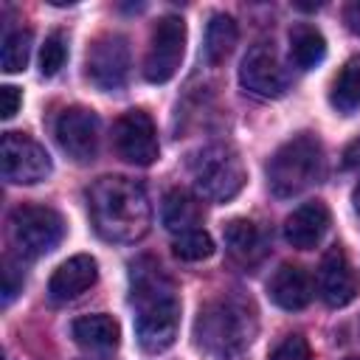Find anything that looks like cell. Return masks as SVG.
Returning a JSON list of instances; mask_svg holds the SVG:
<instances>
[{"label": "cell", "instance_id": "6da1fadb", "mask_svg": "<svg viewBox=\"0 0 360 360\" xmlns=\"http://www.w3.org/2000/svg\"><path fill=\"white\" fill-rule=\"evenodd\" d=\"M87 211L96 233L107 242H138L149 233L152 202L141 183L107 174L87 191Z\"/></svg>", "mask_w": 360, "mask_h": 360}, {"label": "cell", "instance_id": "7a4b0ae2", "mask_svg": "<svg viewBox=\"0 0 360 360\" xmlns=\"http://www.w3.org/2000/svg\"><path fill=\"white\" fill-rule=\"evenodd\" d=\"M129 290L132 304L138 307L135 338L141 349L149 354L166 352L180 329V301L169 276L160 270L158 262H138L129 270Z\"/></svg>", "mask_w": 360, "mask_h": 360}, {"label": "cell", "instance_id": "3957f363", "mask_svg": "<svg viewBox=\"0 0 360 360\" xmlns=\"http://www.w3.org/2000/svg\"><path fill=\"white\" fill-rule=\"evenodd\" d=\"M256 335V309L245 295L225 292L208 301L194 323V338L202 352L217 360L239 357Z\"/></svg>", "mask_w": 360, "mask_h": 360}, {"label": "cell", "instance_id": "277c9868", "mask_svg": "<svg viewBox=\"0 0 360 360\" xmlns=\"http://www.w3.org/2000/svg\"><path fill=\"white\" fill-rule=\"evenodd\" d=\"M323 163L321 141L301 132L276 149L267 163V183L276 197H295L323 177Z\"/></svg>", "mask_w": 360, "mask_h": 360}, {"label": "cell", "instance_id": "5b68a950", "mask_svg": "<svg viewBox=\"0 0 360 360\" xmlns=\"http://www.w3.org/2000/svg\"><path fill=\"white\" fill-rule=\"evenodd\" d=\"M245 177L248 174H245L242 158L222 143L205 146L191 160L194 188L202 200H211V202H228L231 197H236L245 186Z\"/></svg>", "mask_w": 360, "mask_h": 360}, {"label": "cell", "instance_id": "8992f818", "mask_svg": "<svg viewBox=\"0 0 360 360\" xmlns=\"http://www.w3.org/2000/svg\"><path fill=\"white\" fill-rule=\"evenodd\" d=\"M8 236L20 256L37 259L62 242L65 219L48 205H20L8 217Z\"/></svg>", "mask_w": 360, "mask_h": 360}, {"label": "cell", "instance_id": "52a82bcc", "mask_svg": "<svg viewBox=\"0 0 360 360\" xmlns=\"http://www.w3.org/2000/svg\"><path fill=\"white\" fill-rule=\"evenodd\" d=\"M3 177L14 186H34L51 174V155L22 132H6L0 141Z\"/></svg>", "mask_w": 360, "mask_h": 360}, {"label": "cell", "instance_id": "ba28073f", "mask_svg": "<svg viewBox=\"0 0 360 360\" xmlns=\"http://www.w3.org/2000/svg\"><path fill=\"white\" fill-rule=\"evenodd\" d=\"M186 53V22L174 14H166L158 20L152 39H149V53L143 62V76L155 84L169 82Z\"/></svg>", "mask_w": 360, "mask_h": 360}, {"label": "cell", "instance_id": "9c48e42d", "mask_svg": "<svg viewBox=\"0 0 360 360\" xmlns=\"http://www.w3.org/2000/svg\"><path fill=\"white\" fill-rule=\"evenodd\" d=\"M84 73L98 90H121L129 76V45L118 34H104L87 48Z\"/></svg>", "mask_w": 360, "mask_h": 360}, {"label": "cell", "instance_id": "30bf717a", "mask_svg": "<svg viewBox=\"0 0 360 360\" xmlns=\"http://www.w3.org/2000/svg\"><path fill=\"white\" fill-rule=\"evenodd\" d=\"M239 82L253 96L276 98L287 90L290 76H287V68L278 59V51L270 42H256L239 65Z\"/></svg>", "mask_w": 360, "mask_h": 360}, {"label": "cell", "instance_id": "8fae6325", "mask_svg": "<svg viewBox=\"0 0 360 360\" xmlns=\"http://www.w3.org/2000/svg\"><path fill=\"white\" fill-rule=\"evenodd\" d=\"M112 143L115 152L135 166H149L155 163L160 146H158V129L152 124V118L143 110H129L124 112L115 127H112Z\"/></svg>", "mask_w": 360, "mask_h": 360}, {"label": "cell", "instance_id": "7c38bea8", "mask_svg": "<svg viewBox=\"0 0 360 360\" xmlns=\"http://www.w3.org/2000/svg\"><path fill=\"white\" fill-rule=\"evenodd\" d=\"M59 146L79 163H87L98 152V115L84 107H70L56 118Z\"/></svg>", "mask_w": 360, "mask_h": 360}, {"label": "cell", "instance_id": "4fadbf2b", "mask_svg": "<svg viewBox=\"0 0 360 360\" xmlns=\"http://www.w3.org/2000/svg\"><path fill=\"white\" fill-rule=\"evenodd\" d=\"M318 292L326 307H346L357 295V276L340 248H329L318 270Z\"/></svg>", "mask_w": 360, "mask_h": 360}, {"label": "cell", "instance_id": "5bb4252c", "mask_svg": "<svg viewBox=\"0 0 360 360\" xmlns=\"http://www.w3.org/2000/svg\"><path fill=\"white\" fill-rule=\"evenodd\" d=\"M98 278V264L93 256L87 253H79V256H70L68 262H62L51 281H48V295L51 301L56 304H68V301H76L79 295H84Z\"/></svg>", "mask_w": 360, "mask_h": 360}, {"label": "cell", "instance_id": "9a60e30c", "mask_svg": "<svg viewBox=\"0 0 360 360\" xmlns=\"http://www.w3.org/2000/svg\"><path fill=\"white\" fill-rule=\"evenodd\" d=\"M332 225V217H329V208L318 200L312 202H304L298 205L287 219H284V239L298 248V250H309V248H318L326 236Z\"/></svg>", "mask_w": 360, "mask_h": 360}, {"label": "cell", "instance_id": "2e32d148", "mask_svg": "<svg viewBox=\"0 0 360 360\" xmlns=\"http://www.w3.org/2000/svg\"><path fill=\"white\" fill-rule=\"evenodd\" d=\"M267 292L273 298L276 307L287 309V312H295V309H304L312 295H315V281L312 276L298 267V264H281L270 281H267Z\"/></svg>", "mask_w": 360, "mask_h": 360}, {"label": "cell", "instance_id": "e0dca14e", "mask_svg": "<svg viewBox=\"0 0 360 360\" xmlns=\"http://www.w3.org/2000/svg\"><path fill=\"white\" fill-rule=\"evenodd\" d=\"M225 248L228 253L245 264V267H253L259 264L264 256H267V242H264V233L256 222L250 219H231L225 225Z\"/></svg>", "mask_w": 360, "mask_h": 360}, {"label": "cell", "instance_id": "ac0fdd59", "mask_svg": "<svg viewBox=\"0 0 360 360\" xmlns=\"http://www.w3.org/2000/svg\"><path fill=\"white\" fill-rule=\"evenodd\" d=\"M70 335L73 340L87 349V352H112L121 340V329H118V321H112L110 315H84V318H76L73 326H70Z\"/></svg>", "mask_w": 360, "mask_h": 360}, {"label": "cell", "instance_id": "d6986e66", "mask_svg": "<svg viewBox=\"0 0 360 360\" xmlns=\"http://www.w3.org/2000/svg\"><path fill=\"white\" fill-rule=\"evenodd\" d=\"M160 219L166 225V231L172 233H188V231H197L200 219H202V205L194 194L183 191V188H172L166 197H163V205H160Z\"/></svg>", "mask_w": 360, "mask_h": 360}, {"label": "cell", "instance_id": "ffe728a7", "mask_svg": "<svg viewBox=\"0 0 360 360\" xmlns=\"http://www.w3.org/2000/svg\"><path fill=\"white\" fill-rule=\"evenodd\" d=\"M290 56L301 70H312L326 56V39L315 25L298 22L290 31Z\"/></svg>", "mask_w": 360, "mask_h": 360}, {"label": "cell", "instance_id": "44dd1931", "mask_svg": "<svg viewBox=\"0 0 360 360\" xmlns=\"http://www.w3.org/2000/svg\"><path fill=\"white\" fill-rule=\"evenodd\" d=\"M236 39H239V28H236L233 17H228V14H214V17L208 20V28H205V45H202L205 62H208V65H222V62L231 56Z\"/></svg>", "mask_w": 360, "mask_h": 360}, {"label": "cell", "instance_id": "7402d4cb", "mask_svg": "<svg viewBox=\"0 0 360 360\" xmlns=\"http://www.w3.org/2000/svg\"><path fill=\"white\" fill-rule=\"evenodd\" d=\"M329 98H332V104L340 112L360 110V56H352L340 68V73H338V79L332 84V96Z\"/></svg>", "mask_w": 360, "mask_h": 360}, {"label": "cell", "instance_id": "603a6c76", "mask_svg": "<svg viewBox=\"0 0 360 360\" xmlns=\"http://www.w3.org/2000/svg\"><path fill=\"white\" fill-rule=\"evenodd\" d=\"M31 56V31L28 28H14L3 37V51H0V62L6 73H20L28 65Z\"/></svg>", "mask_w": 360, "mask_h": 360}, {"label": "cell", "instance_id": "cb8c5ba5", "mask_svg": "<svg viewBox=\"0 0 360 360\" xmlns=\"http://www.w3.org/2000/svg\"><path fill=\"white\" fill-rule=\"evenodd\" d=\"M172 250H174V256L183 259V262H202V259H208V256L214 253V239H211L205 231L197 228V231H188V233L174 236Z\"/></svg>", "mask_w": 360, "mask_h": 360}, {"label": "cell", "instance_id": "d4e9b609", "mask_svg": "<svg viewBox=\"0 0 360 360\" xmlns=\"http://www.w3.org/2000/svg\"><path fill=\"white\" fill-rule=\"evenodd\" d=\"M68 59V37L65 31H51L39 51V70L42 76H56Z\"/></svg>", "mask_w": 360, "mask_h": 360}, {"label": "cell", "instance_id": "484cf974", "mask_svg": "<svg viewBox=\"0 0 360 360\" xmlns=\"http://www.w3.org/2000/svg\"><path fill=\"white\" fill-rule=\"evenodd\" d=\"M270 360H312V352H309V343L301 335H287L270 352Z\"/></svg>", "mask_w": 360, "mask_h": 360}, {"label": "cell", "instance_id": "4316f807", "mask_svg": "<svg viewBox=\"0 0 360 360\" xmlns=\"http://www.w3.org/2000/svg\"><path fill=\"white\" fill-rule=\"evenodd\" d=\"M20 290H22V270H20V264L8 256V259L3 262V304H8Z\"/></svg>", "mask_w": 360, "mask_h": 360}, {"label": "cell", "instance_id": "83f0119b", "mask_svg": "<svg viewBox=\"0 0 360 360\" xmlns=\"http://www.w3.org/2000/svg\"><path fill=\"white\" fill-rule=\"evenodd\" d=\"M20 104H22V96H20L17 87H11V84L0 87V115L3 118H11L20 110Z\"/></svg>", "mask_w": 360, "mask_h": 360}, {"label": "cell", "instance_id": "f1b7e54d", "mask_svg": "<svg viewBox=\"0 0 360 360\" xmlns=\"http://www.w3.org/2000/svg\"><path fill=\"white\" fill-rule=\"evenodd\" d=\"M343 20H346L349 31L360 37V0H354V3H349V6H346V11H343Z\"/></svg>", "mask_w": 360, "mask_h": 360}, {"label": "cell", "instance_id": "f546056e", "mask_svg": "<svg viewBox=\"0 0 360 360\" xmlns=\"http://www.w3.org/2000/svg\"><path fill=\"white\" fill-rule=\"evenodd\" d=\"M352 202H354V211L360 214V183H357V188H354V194H352Z\"/></svg>", "mask_w": 360, "mask_h": 360}, {"label": "cell", "instance_id": "4dcf8cb0", "mask_svg": "<svg viewBox=\"0 0 360 360\" xmlns=\"http://www.w3.org/2000/svg\"><path fill=\"white\" fill-rule=\"evenodd\" d=\"M346 360H360V357H346Z\"/></svg>", "mask_w": 360, "mask_h": 360}]
</instances>
